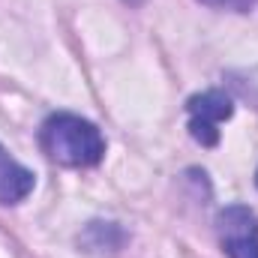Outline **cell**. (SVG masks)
Here are the masks:
<instances>
[{
  "label": "cell",
  "instance_id": "6da1fadb",
  "mask_svg": "<svg viewBox=\"0 0 258 258\" xmlns=\"http://www.w3.org/2000/svg\"><path fill=\"white\" fill-rule=\"evenodd\" d=\"M42 150L69 168H90L105 156V138L90 120L78 114H51L39 132Z\"/></svg>",
  "mask_w": 258,
  "mask_h": 258
},
{
  "label": "cell",
  "instance_id": "7a4b0ae2",
  "mask_svg": "<svg viewBox=\"0 0 258 258\" xmlns=\"http://www.w3.org/2000/svg\"><path fill=\"white\" fill-rule=\"evenodd\" d=\"M216 234L228 258H258V216L249 207H225L216 216Z\"/></svg>",
  "mask_w": 258,
  "mask_h": 258
},
{
  "label": "cell",
  "instance_id": "3957f363",
  "mask_svg": "<svg viewBox=\"0 0 258 258\" xmlns=\"http://www.w3.org/2000/svg\"><path fill=\"white\" fill-rule=\"evenodd\" d=\"M189 135L198 144L213 147L219 141V123L234 114L231 99L222 90H204L189 99Z\"/></svg>",
  "mask_w": 258,
  "mask_h": 258
},
{
  "label": "cell",
  "instance_id": "277c9868",
  "mask_svg": "<svg viewBox=\"0 0 258 258\" xmlns=\"http://www.w3.org/2000/svg\"><path fill=\"white\" fill-rule=\"evenodd\" d=\"M33 192V174L18 165L0 144V204H18Z\"/></svg>",
  "mask_w": 258,
  "mask_h": 258
},
{
  "label": "cell",
  "instance_id": "5b68a950",
  "mask_svg": "<svg viewBox=\"0 0 258 258\" xmlns=\"http://www.w3.org/2000/svg\"><path fill=\"white\" fill-rule=\"evenodd\" d=\"M213 9H231V12H249L255 6V0H201Z\"/></svg>",
  "mask_w": 258,
  "mask_h": 258
},
{
  "label": "cell",
  "instance_id": "8992f818",
  "mask_svg": "<svg viewBox=\"0 0 258 258\" xmlns=\"http://www.w3.org/2000/svg\"><path fill=\"white\" fill-rule=\"evenodd\" d=\"M255 183H258V174H255Z\"/></svg>",
  "mask_w": 258,
  "mask_h": 258
}]
</instances>
